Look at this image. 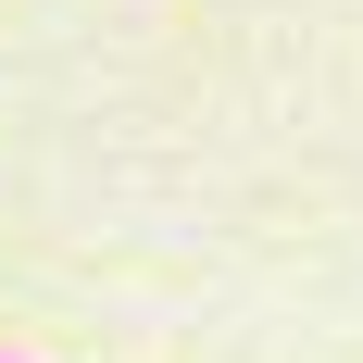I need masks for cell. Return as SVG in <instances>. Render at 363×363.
<instances>
[{
    "mask_svg": "<svg viewBox=\"0 0 363 363\" xmlns=\"http://www.w3.org/2000/svg\"><path fill=\"white\" fill-rule=\"evenodd\" d=\"M0 363H13V351H0Z\"/></svg>",
    "mask_w": 363,
    "mask_h": 363,
    "instance_id": "6da1fadb",
    "label": "cell"
}]
</instances>
